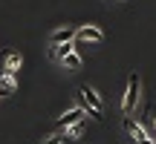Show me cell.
<instances>
[{
	"label": "cell",
	"mask_w": 156,
	"mask_h": 144,
	"mask_svg": "<svg viewBox=\"0 0 156 144\" xmlns=\"http://www.w3.org/2000/svg\"><path fill=\"white\" fill-rule=\"evenodd\" d=\"M78 95H81V101H84V110H87V115H93L95 121H101V110H104V101H101V95L95 92L93 87H87V84L78 89Z\"/></svg>",
	"instance_id": "obj_1"
},
{
	"label": "cell",
	"mask_w": 156,
	"mask_h": 144,
	"mask_svg": "<svg viewBox=\"0 0 156 144\" xmlns=\"http://www.w3.org/2000/svg\"><path fill=\"white\" fill-rule=\"evenodd\" d=\"M139 89H142V78L133 72V75L127 78V89H124V98H122V112H124V115H130V112L136 110V101H139Z\"/></svg>",
	"instance_id": "obj_2"
},
{
	"label": "cell",
	"mask_w": 156,
	"mask_h": 144,
	"mask_svg": "<svg viewBox=\"0 0 156 144\" xmlns=\"http://www.w3.org/2000/svg\"><path fill=\"white\" fill-rule=\"evenodd\" d=\"M75 40H90V43H101L104 40V32H101L98 26H78L75 29Z\"/></svg>",
	"instance_id": "obj_3"
},
{
	"label": "cell",
	"mask_w": 156,
	"mask_h": 144,
	"mask_svg": "<svg viewBox=\"0 0 156 144\" xmlns=\"http://www.w3.org/2000/svg\"><path fill=\"white\" fill-rule=\"evenodd\" d=\"M84 118H87V110H84V104H81V107H73L69 112H64V115L58 118V127H61V130H67V127H73V124L84 121Z\"/></svg>",
	"instance_id": "obj_4"
},
{
	"label": "cell",
	"mask_w": 156,
	"mask_h": 144,
	"mask_svg": "<svg viewBox=\"0 0 156 144\" xmlns=\"http://www.w3.org/2000/svg\"><path fill=\"white\" fill-rule=\"evenodd\" d=\"M124 130H127V135H130V139H136V144H139V141H145V139H151V135L145 133V127H142V124H136L133 118H124Z\"/></svg>",
	"instance_id": "obj_5"
},
{
	"label": "cell",
	"mask_w": 156,
	"mask_h": 144,
	"mask_svg": "<svg viewBox=\"0 0 156 144\" xmlns=\"http://www.w3.org/2000/svg\"><path fill=\"white\" fill-rule=\"evenodd\" d=\"M67 40H75V29L64 26V29H55V32L49 35V43L58 46V43H67Z\"/></svg>",
	"instance_id": "obj_6"
},
{
	"label": "cell",
	"mask_w": 156,
	"mask_h": 144,
	"mask_svg": "<svg viewBox=\"0 0 156 144\" xmlns=\"http://www.w3.org/2000/svg\"><path fill=\"white\" fill-rule=\"evenodd\" d=\"M20 55H15V52H6L3 55V72H9V75H17V69H20Z\"/></svg>",
	"instance_id": "obj_7"
},
{
	"label": "cell",
	"mask_w": 156,
	"mask_h": 144,
	"mask_svg": "<svg viewBox=\"0 0 156 144\" xmlns=\"http://www.w3.org/2000/svg\"><path fill=\"white\" fill-rule=\"evenodd\" d=\"M15 75H9V72H0V98H3V95H12L15 92Z\"/></svg>",
	"instance_id": "obj_8"
},
{
	"label": "cell",
	"mask_w": 156,
	"mask_h": 144,
	"mask_svg": "<svg viewBox=\"0 0 156 144\" xmlns=\"http://www.w3.org/2000/svg\"><path fill=\"white\" fill-rule=\"evenodd\" d=\"M73 52H75V40H67V43H58L55 49H52V58H55V61H64V58L73 55Z\"/></svg>",
	"instance_id": "obj_9"
},
{
	"label": "cell",
	"mask_w": 156,
	"mask_h": 144,
	"mask_svg": "<svg viewBox=\"0 0 156 144\" xmlns=\"http://www.w3.org/2000/svg\"><path fill=\"white\" fill-rule=\"evenodd\" d=\"M84 135V121L73 124V127H67V139H81Z\"/></svg>",
	"instance_id": "obj_10"
},
{
	"label": "cell",
	"mask_w": 156,
	"mask_h": 144,
	"mask_svg": "<svg viewBox=\"0 0 156 144\" xmlns=\"http://www.w3.org/2000/svg\"><path fill=\"white\" fill-rule=\"evenodd\" d=\"M64 63H67L69 69H81V58H78L75 52H73V55H67V58H64Z\"/></svg>",
	"instance_id": "obj_11"
},
{
	"label": "cell",
	"mask_w": 156,
	"mask_h": 144,
	"mask_svg": "<svg viewBox=\"0 0 156 144\" xmlns=\"http://www.w3.org/2000/svg\"><path fill=\"white\" fill-rule=\"evenodd\" d=\"M61 144H75V139H64V141H61Z\"/></svg>",
	"instance_id": "obj_12"
},
{
	"label": "cell",
	"mask_w": 156,
	"mask_h": 144,
	"mask_svg": "<svg viewBox=\"0 0 156 144\" xmlns=\"http://www.w3.org/2000/svg\"><path fill=\"white\" fill-rule=\"evenodd\" d=\"M153 124H156V112H153Z\"/></svg>",
	"instance_id": "obj_13"
}]
</instances>
